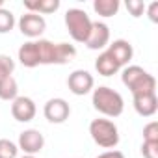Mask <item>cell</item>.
<instances>
[{"mask_svg": "<svg viewBox=\"0 0 158 158\" xmlns=\"http://www.w3.org/2000/svg\"><path fill=\"white\" fill-rule=\"evenodd\" d=\"M71 114L69 104L63 99H50L45 104V117L50 123H63Z\"/></svg>", "mask_w": 158, "mask_h": 158, "instance_id": "cell-10", "label": "cell"}, {"mask_svg": "<svg viewBox=\"0 0 158 158\" xmlns=\"http://www.w3.org/2000/svg\"><path fill=\"white\" fill-rule=\"evenodd\" d=\"M67 86H69V89H71L74 95H86V93H89L91 88H93V76H91L88 71L78 69V71H74V73L69 74Z\"/></svg>", "mask_w": 158, "mask_h": 158, "instance_id": "cell-6", "label": "cell"}, {"mask_svg": "<svg viewBox=\"0 0 158 158\" xmlns=\"http://www.w3.org/2000/svg\"><path fill=\"white\" fill-rule=\"evenodd\" d=\"M134 108L139 115L149 117L158 110V101H156V93H139L134 95Z\"/></svg>", "mask_w": 158, "mask_h": 158, "instance_id": "cell-13", "label": "cell"}, {"mask_svg": "<svg viewBox=\"0 0 158 158\" xmlns=\"http://www.w3.org/2000/svg\"><path fill=\"white\" fill-rule=\"evenodd\" d=\"M110 41V28L104 24V23H91V32H89V37L86 41L88 48L91 50H99L102 47H106Z\"/></svg>", "mask_w": 158, "mask_h": 158, "instance_id": "cell-9", "label": "cell"}, {"mask_svg": "<svg viewBox=\"0 0 158 158\" xmlns=\"http://www.w3.org/2000/svg\"><path fill=\"white\" fill-rule=\"evenodd\" d=\"M93 106L97 112H101L108 117H117L123 114L125 102L117 91H114L106 86H101L93 91Z\"/></svg>", "mask_w": 158, "mask_h": 158, "instance_id": "cell-2", "label": "cell"}, {"mask_svg": "<svg viewBox=\"0 0 158 158\" xmlns=\"http://www.w3.org/2000/svg\"><path fill=\"white\" fill-rule=\"evenodd\" d=\"M123 84L132 91V95L154 93V88H156L154 76L149 74L147 71H143L138 65H130L123 71Z\"/></svg>", "mask_w": 158, "mask_h": 158, "instance_id": "cell-3", "label": "cell"}, {"mask_svg": "<svg viewBox=\"0 0 158 158\" xmlns=\"http://www.w3.org/2000/svg\"><path fill=\"white\" fill-rule=\"evenodd\" d=\"M65 24H67V30H69V34H71V37L74 41H78V43H86L88 41L89 32H91V19L88 17L86 11L78 10V8L67 10Z\"/></svg>", "mask_w": 158, "mask_h": 158, "instance_id": "cell-4", "label": "cell"}, {"mask_svg": "<svg viewBox=\"0 0 158 158\" xmlns=\"http://www.w3.org/2000/svg\"><path fill=\"white\" fill-rule=\"evenodd\" d=\"M76 56V48L69 43H50L47 39L28 41L19 48V60L24 67L41 63H67Z\"/></svg>", "mask_w": 158, "mask_h": 158, "instance_id": "cell-1", "label": "cell"}, {"mask_svg": "<svg viewBox=\"0 0 158 158\" xmlns=\"http://www.w3.org/2000/svg\"><path fill=\"white\" fill-rule=\"evenodd\" d=\"M93 10L102 17H112L119 10V0H95Z\"/></svg>", "mask_w": 158, "mask_h": 158, "instance_id": "cell-17", "label": "cell"}, {"mask_svg": "<svg viewBox=\"0 0 158 158\" xmlns=\"http://www.w3.org/2000/svg\"><path fill=\"white\" fill-rule=\"evenodd\" d=\"M143 139L145 141H158V123L152 121L143 128Z\"/></svg>", "mask_w": 158, "mask_h": 158, "instance_id": "cell-22", "label": "cell"}, {"mask_svg": "<svg viewBox=\"0 0 158 158\" xmlns=\"http://www.w3.org/2000/svg\"><path fill=\"white\" fill-rule=\"evenodd\" d=\"M19 28H21V32L24 34V35H28V37H39L43 32H45V28H47V23H45V19L39 15V13H24L23 17H21V21H19Z\"/></svg>", "mask_w": 158, "mask_h": 158, "instance_id": "cell-7", "label": "cell"}, {"mask_svg": "<svg viewBox=\"0 0 158 158\" xmlns=\"http://www.w3.org/2000/svg\"><path fill=\"white\" fill-rule=\"evenodd\" d=\"M147 10V13H149V19L152 21V23H158V2H152L149 8H145Z\"/></svg>", "mask_w": 158, "mask_h": 158, "instance_id": "cell-24", "label": "cell"}, {"mask_svg": "<svg viewBox=\"0 0 158 158\" xmlns=\"http://www.w3.org/2000/svg\"><path fill=\"white\" fill-rule=\"evenodd\" d=\"M89 134H91L93 141L104 149H112L119 143L117 127L108 119H93L89 125Z\"/></svg>", "mask_w": 158, "mask_h": 158, "instance_id": "cell-5", "label": "cell"}, {"mask_svg": "<svg viewBox=\"0 0 158 158\" xmlns=\"http://www.w3.org/2000/svg\"><path fill=\"white\" fill-rule=\"evenodd\" d=\"M45 145V138L39 130L35 128H30V130H24L21 136H19V149H23L26 154L34 156L35 152H39Z\"/></svg>", "mask_w": 158, "mask_h": 158, "instance_id": "cell-8", "label": "cell"}, {"mask_svg": "<svg viewBox=\"0 0 158 158\" xmlns=\"http://www.w3.org/2000/svg\"><path fill=\"white\" fill-rule=\"evenodd\" d=\"M95 69H97L99 74H102V76H112V74H115V73L119 71V65L114 61V58H112L108 52H102V54L97 58V61H95Z\"/></svg>", "mask_w": 158, "mask_h": 158, "instance_id": "cell-14", "label": "cell"}, {"mask_svg": "<svg viewBox=\"0 0 158 158\" xmlns=\"http://www.w3.org/2000/svg\"><path fill=\"white\" fill-rule=\"evenodd\" d=\"M141 154L145 158H158V141H143Z\"/></svg>", "mask_w": 158, "mask_h": 158, "instance_id": "cell-23", "label": "cell"}, {"mask_svg": "<svg viewBox=\"0 0 158 158\" xmlns=\"http://www.w3.org/2000/svg\"><path fill=\"white\" fill-rule=\"evenodd\" d=\"M23 158H35V156H30V154H28V156H23Z\"/></svg>", "mask_w": 158, "mask_h": 158, "instance_id": "cell-26", "label": "cell"}, {"mask_svg": "<svg viewBox=\"0 0 158 158\" xmlns=\"http://www.w3.org/2000/svg\"><path fill=\"white\" fill-rule=\"evenodd\" d=\"M17 145L10 139H0V158H17Z\"/></svg>", "mask_w": 158, "mask_h": 158, "instance_id": "cell-19", "label": "cell"}, {"mask_svg": "<svg viewBox=\"0 0 158 158\" xmlns=\"http://www.w3.org/2000/svg\"><path fill=\"white\" fill-rule=\"evenodd\" d=\"M0 99L2 101H15L17 99V82L13 76L0 78Z\"/></svg>", "mask_w": 158, "mask_h": 158, "instance_id": "cell-16", "label": "cell"}, {"mask_svg": "<svg viewBox=\"0 0 158 158\" xmlns=\"http://www.w3.org/2000/svg\"><path fill=\"white\" fill-rule=\"evenodd\" d=\"M2 4H4V0H0V8H2Z\"/></svg>", "mask_w": 158, "mask_h": 158, "instance_id": "cell-27", "label": "cell"}, {"mask_svg": "<svg viewBox=\"0 0 158 158\" xmlns=\"http://www.w3.org/2000/svg\"><path fill=\"white\" fill-rule=\"evenodd\" d=\"M13 69H15V63L10 56H0V78L11 76Z\"/></svg>", "mask_w": 158, "mask_h": 158, "instance_id": "cell-20", "label": "cell"}, {"mask_svg": "<svg viewBox=\"0 0 158 158\" xmlns=\"http://www.w3.org/2000/svg\"><path fill=\"white\" fill-rule=\"evenodd\" d=\"M11 114H13V117H15L17 121L28 123V121H32L34 115H35V104H34V101L28 99V97H17V99L13 101V104H11Z\"/></svg>", "mask_w": 158, "mask_h": 158, "instance_id": "cell-11", "label": "cell"}, {"mask_svg": "<svg viewBox=\"0 0 158 158\" xmlns=\"http://www.w3.org/2000/svg\"><path fill=\"white\" fill-rule=\"evenodd\" d=\"M106 52L114 58V61H115L119 67H121V65H127V63L132 60V45H130L128 41H125V39L114 41Z\"/></svg>", "mask_w": 158, "mask_h": 158, "instance_id": "cell-12", "label": "cell"}, {"mask_svg": "<svg viewBox=\"0 0 158 158\" xmlns=\"http://www.w3.org/2000/svg\"><path fill=\"white\" fill-rule=\"evenodd\" d=\"M15 24V17L10 10H4V8H0V34H6L13 28Z\"/></svg>", "mask_w": 158, "mask_h": 158, "instance_id": "cell-18", "label": "cell"}, {"mask_svg": "<svg viewBox=\"0 0 158 158\" xmlns=\"http://www.w3.org/2000/svg\"><path fill=\"white\" fill-rule=\"evenodd\" d=\"M97 158H125V154H123L121 151H108V152L99 154Z\"/></svg>", "mask_w": 158, "mask_h": 158, "instance_id": "cell-25", "label": "cell"}, {"mask_svg": "<svg viewBox=\"0 0 158 158\" xmlns=\"http://www.w3.org/2000/svg\"><path fill=\"white\" fill-rule=\"evenodd\" d=\"M24 8L30 10V13H52L60 8V0H26L24 2Z\"/></svg>", "mask_w": 158, "mask_h": 158, "instance_id": "cell-15", "label": "cell"}, {"mask_svg": "<svg viewBox=\"0 0 158 158\" xmlns=\"http://www.w3.org/2000/svg\"><path fill=\"white\" fill-rule=\"evenodd\" d=\"M145 4L141 2V0H127V10L130 11L132 17H141L143 11H145Z\"/></svg>", "mask_w": 158, "mask_h": 158, "instance_id": "cell-21", "label": "cell"}]
</instances>
